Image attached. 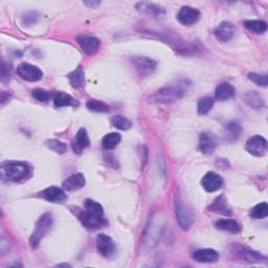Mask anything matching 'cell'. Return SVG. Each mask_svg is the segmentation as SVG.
<instances>
[{
    "mask_svg": "<svg viewBox=\"0 0 268 268\" xmlns=\"http://www.w3.org/2000/svg\"><path fill=\"white\" fill-rule=\"evenodd\" d=\"M189 83L185 81L179 82L174 85L166 86L162 89H159L154 94H152L149 97V103L151 104H171L176 102L177 100L186 93L187 88H189Z\"/></svg>",
    "mask_w": 268,
    "mask_h": 268,
    "instance_id": "6da1fadb",
    "label": "cell"
},
{
    "mask_svg": "<svg viewBox=\"0 0 268 268\" xmlns=\"http://www.w3.org/2000/svg\"><path fill=\"white\" fill-rule=\"evenodd\" d=\"M30 172L29 165L21 162H6L0 167V174L7 181H21L30 175Z\"/></svg>",
    "mask_w": 268,
    "mask_h": 268,
    "instance_id": "7a4b0ae2",
    "label": "cell"
},
{
    "mask_svg": "<svg viewBox=\"0 0 268 268\" xmlns=\"http://www.w3.org/2000/svg\"><path fill=\"white\" fill-rule=\"evenodd\" d=\"M51 224H52V218L50 214L46 213L39 218V220L37 221V224H36L34 233L32 234L30 238L31 247L36 248L40 244L41 240L45 237L46 234L49 231Z\"/></svg>",
    "mask_w": 268,
    "mask_h": 268,
    "instance_id": "3957f363",
    "label": "cell"
},
{
    "mask_svg": "<svg viewBox=\"0 0 268 268\" xmlns=\"http://www.w3.org/2000/svg\"><path fill=\"white\" fill-rule=\"evenodd\" d=\"M175 214L178 223H179L182 229H189L194 224V214L192 213V211L187 210L185 205H183L179 195H177V197H175Z\"/></svg>",
    "mask_w": 268,
    "mask_h": 268,
    "instance_id": "277c9868",
    "label": "cell"
},
{
    "mask_svg": "<svg viewBox=\"0 0 268 268\" xmlns=\"http://www.w3.org/2000/svg\"><path fill=\"white\" fill-rule=\"evenodd\" d=\"M131 62L140 77H148L153 74L157 65L154 60L147 57H134L131 59Z\"/></svg>",
    "mask_w": 268,
    "mask_h": 268,
    "instance_id": "5b68a950",
    "label": "cell"
},
{
    "mask_svg": "<svg viewBox=\"0 0 268 268\" xmlns=\"http://www.w3.org/2000/svg\"><path fill=\"white\" fill-rule=\"evenodd\" d=\"M17 74L21 79L29 82H37L42 79V70L30 63H22L17 68Z\"/></svg>",
    "mask_w": 268,
    "mask_h": 268,
    "instance_id": "8992f818",
    "label": "cell"
},
{
    "mask_svg": "<svg viewBox=\"0 0 268 268\" xmlns=\"http://www.w3.org/2000/svg\"><path fill=\"white\" fill-rule=\"evenodd\" d=\"M245 149L249 154L261 157L267 152V140L260 135H255L246 141Z\"/></svg>",
    "mask_w": 268,
    "mask_h": 268,
    "instance_id": "52a82bcc",
    "label": "cell"
},
{
    "mask_svg": "<svg viewBox=\"0 0 268 268\" xmlns=\"http://www.w3.org/2000/svg\"><path fill=\"white\" fill-rule=\"evenodd\" d=\"M79 218L81 220L82 224L89 229H100L102 227H105L107 223H108L104 216L93 215V214H90L86 211L80 214Z\"/></svg>",
    "mask_w": 268,
    "mask_h": 268,
    "instance_id": "ba28073f",
    "label": "cell"
},
{
    "mask_svg": "<svg viewBox=\"0 0 268 268\" xmlns=\"http://www.w3.org/2000/svg\"><path fill=\"white\" fill-rule=\"evenodd\" d=\"M77 40H78L79 45L81 46L83 51L88 56L95 55L101 45L100 40L95 37H92V36H86V35L79 36Z\"/></svg>",
    "mask_w": 268,
    "mask_h": 268,
    "instance_id": "9c48e42d",
    "label": "cell"
},
{
    "mask_svg": "<svg viewBox=\"0 0 268 268\" xmlns=\"http://www.w3.org/2000/svg\"><path fill=\"white\" fill-rule=\"evenodd\" d=\"M200 12L191 6H182L177 14V20L183 25H193L199 20Z\"/></svg>",
    "mask_w": 268,
    "mask_h": 268,
    "instance_id": "30bf717a",
    "label": "cell"
},
{
    "mask_svg": "<svg viewBox=\"0 0 268 268\" xmlns=\"http://www.w3.org/2000/svg\"><path fill=\"white\" fill-rule=\"evenodd\" d=\"M235 34H236L235 25L228 21L221 22L217 28L214 30V35H215V37L221 42H227L231 40Z\"/></svg>",
    "mask_w": 268,
    "mask_h": 268,
    "instance_id": "8fae6325",
    "label": "cell"
},
{
    "mask_svg": "<svg viewBox=\"0 0 268 268\" xmlns=\"http://www.w3.org/2000/svg\"><path fill=\"white\" fill-rule=\"evenodd\" d=\"M96 247L99 253L105 258L112 257L115 252V245L112 239L105 234H101L97 236Z\"/></svg>",
    "mask_w": 268,
    "mask_h": 268,
    "instance_id": "7c38bea8",
    "label": "cell"
},
{
    "mask_svg": "<svg viewBox=\"0 0 268 268\" xmlns=\"http://www.w3.org/2000/svg\"><path fill=\"white\" fill-rule=\"evenodd\" d=\"M218 147V139L212 133L203 132L199 136V150L203 154H212Z\"/></svg>",
    "mask_w": 268,
    "mask_h": 268,
    "instance_id": "4fadbf2b",
    "label": "cell"
},
{
    "mask_svg": "<svg viewBox=\"0 0 268 268\" xmlns=\"http://www.w3.org/2000/svg\"><path fill=\"white\" fill-rule=\"evenodd\" d=\"M201 184L203 186V189L209 192L213 193L216 192L221 189V186L223 184V180L221 176H219L215 172H209L205 174L201 180Z\"/></svg>",
    "mask_w": 268,
    "mask_h": 268,
    "instance_id": "5bb4252c",
    "label": "cell"
},
{
    "mask_svg": "<svg viewBox=\"0 0 268 268\" xmlns=\"http://www.w3.org/2000/svg\"><path fill=\"white\" fill-rule=\"evenodd\" d=\"M234 253L239 256L244 261L249 263H262L266 262V258L259 253L243 246H237L234 249Z\"/></svg>",
    "mask_w": 268,
    "mask_h": 268,
    "instance_id": "9a60e30c",
    "label": "cell"
},
{
    "mask_svg": "<svg viewBox=\"0 0 268 268\" xmlns=\"http://www.w3.org/2000/svg\"><path fill=\"white\" fill-rule=\"evenodd\" d=\"M41 196L46 201L51 203H63L67 199L65 192L57 186L47 187L41 192Z\"/></svg>",
    "mask_w": 268,
    "mask_h": 268,
    "instance_id": "2e32d148",
    "label": "cell"
},
{
    "mask_svg": "<svg viewBox=\"0 0 268 268\" xmlns=\"http://www.w3.org/2000/svg\"><path fill=\"white\" fill-rule=\"evenodd\" d=\"M219 254L215 249L203 248L194 252L193 259L196 262L199 263H215L219 260Z\"/></svg>",
    "mask_w": 268,
    "mask_h": 268,
    "instance_id": "e0dca14e",
    "label": "cell"
},
{
    "mask_svg": "<svg viewBox=\"0 0 268 268\" xmlns=\"http://www.w3.org/2000/svg\"><path fill=\"white\" fill-rule=\"evenodd\" d=\"M89 145H90V139H89L87 131L83 128L80 129L73 139V142H71L74 152L77 154L82 153V151Z\"/></svg>",
    "mask_w": 268,
    "mask_h": 268,
    "instance_id": "ac0fdd59",
    "label": "cell"
},
{
    "mask_svg": "<svg viewBox=\"0 0 268 268\" xmlns=\"http://www.w3.org/2000/svg\"><path fill=\"white\" fill-rule=\"evenodd\" d=\"M136 8L139 13L148 16L162 17L166 14V11L163 6L152 2H138L136 4Z\"/></svg>",
    "mask_w": 268,
    "mask_h": 268,
    "instance_id": "d6986e66",
    "label": "cell"
},
{
    "mask_svg": "<svg viewBox=\"0 0 268 268\" xmlns=\"http://www.w3.org/2000/svg\"><path fill=\"white\" fill-rule=\"evenodd\" d=\"M85 185V177L81 173L70 175L63 182V189L67 192H73L81 189Z\"/></svg>",
    "mask_w": 268,
    "mask_h": 268,
    "instance_id": "ffe728a7",
    "label": "cell"
},
{
    "mask_svg": "<svg viewBox=\"0 0 268 268\" xmlns=\"http://www.w3.org/2000/svg\"><path fill=\"white\" fill-rule=\"evenodd\" d=\"M235 87L229 83H221L217 86L215 91V97L218 101H226L235 96Z\"/></svg>",
    "mask_w": 268,
    "mask_h": 268,
    "instance_id": "44dd1931",
    "label": "cell"
},
{
    "mask_svg": "<svg viewBox=\"0 0 268 268\" xmlns=\"http://www.w3.org/2000/svg\"><path fill=\"white\" fill-rule=\"evenodd\" d=\"M210 211L222 214V215H230L231 210L227 203V200L224 198V196H219V197L214 201L209 208Z\"/></svg>",
    "mask_w": 268,
    "mask_h": 268,
    "instance_id": "7402d4cb",
    "label": "cell"
},
{
    "mask_svg": "<svg viewBox=\"0 0 268 268\" xmlns=\"http://www.w3.org/2000/svg\"><path fill=\"white\" fill-rule=\"evenodd\" d=\"M53 104H55V106L58 107V108H60V107L76 106L78 105V102L71 95L59 91L53 94Z\"/></svg>",
    "mask_w": 268,
    "mask_h": 268,
    "instance_id": "603a6c76",
    "label": "cell"
},
{
    "mask_svg": "<svg viewBox=\"0 0 268 268\" xmlns=\"http://www.w3.org/2000/svg\"><path fill=\"white\" fill-rule=\"evenodd\" d=\"M241 132H242L241 125L235 121L230 122L225 126V139L229 142H234L239 138Z\"/></svg>",
    "mask_w": 268,
    "mask_h": 268,
    "instance_id": "cb8c5ba5",
    "label": "cell"
},
{
    "mask_svg": "<svg viewBox=\"0 0 268 268\" xmlns=\"http://www.w3.org/2000/svg\"><path fill=\"white\" fill-rule=\"evenodd\" d=\"M216 227L220 230L229 231V233L237 234L240 231L239 223L234 219H221L216 222Z\"/></svg>",
    "mask_w": 268,
    "mask_h": 268,
    "instance_id": "d4e9b609",
    "label": "cell"
},
{
    "mask_svg": "<svg viewBox=\"0 0 268 268\" xmlns=\"http://www.w3.org/2000/svg\"><path fill=\"white\" fill-rule=\"evenodd\" d=\"M68 79H69V82L73 87H75V88L82 87L85 83L83 67L81 65L77 67V69H75L73 73H70L68 75Z\"/></svg>",
    "mask_w": 268,
    "mask_h": 268,
    "instance_id": "484cf974",
    "label": "cell"
},
{
    "mask_svg": "<svg viewBox=\"0 0 268 268\" xmlns=\"http://www.w3.org/2000/svg\"><path fill=\"white\" fill-rule=\"evenodd\" d=\"M121 139H122L121 134H119L117 132L108 133L103 137L102 145H103L104 149H106V150H112L120 144Z\"/></svg>",
    "mask_w": 268,
    "mask_h": 268,
    "instance_id": "4316f807",
    "label": "cell"
},
{
    "mask_svg": "<svg viewBox=\"0 0 268 268\" xmlns=\"http://www.w3.org/2000/svg\"><path fill=\"white\" fill-rule=\"evenodd\" d=\"M244 25L248 31L256 34H263L267 30V23L263 20H246Z\"/></svg>",
    "mask_w": 268,
    "mask_h": 268,
    "instance_id": "83f0119b",
    "label": "cell"
},
{
    "mask_svg": "<svg viewBox=\"0 0 268 268\" xmlns=\"http://www.w3.org/2000/svg\"><path fill=\"white\" fill-rule=\"evenodd\" d=\"M244 99H245V102L251 106L253 107V108L255 109H259V108H262V107L264 106V101L262 97L259 95L256 91H251V92H248L245 96H244Z\"/></svg>",
    "mask_w": 268,
    "mask_h": 268,
    "instance_id": "f1b7e54d",
    "label": "cell"
},
{
    "mask_svg": "<svg viewBox=\"0 0 268 268\" xmlns=\"http://www.w3.org/2000/svg\"><path fill=\"white\" fill-rule=\"evenodd\" d=\"M85 211L93 214V215H97V216H104V210L103 207L99 203L92 199H86L85 201Z\"/></svg>",
    "mask_w": 268,
    "mask_h": 268,
    "instance_id": "f546056e",
    "label": "cell"
},
{
    "mask_svg": "<svg viewBox=\"0 0 268 268\" xmlns=\"http://www.w3.org/2000/svg\"><path fill=\"white\" fill-rule=\"evenodd\" d=\"M268 215V205L266 202L257 204L251 211V216L255 219H264Z\"/></svg>",
    "mask_w": 268,
    "mask_h": 268,
    "instance_id": "4dcf8cb0",
    "label": "cell"
},
{
    "mask_svg": "<svg viewBox=\"0 0 268 268\" xmlns=\"http://www.w3.org/2000/svg\"><path fill=\"white\" fill-rule=\"evenodd\" d=\"M87 108L93 112H108L109 106L99 100H89L86 104Z\"/></svg>",
    "mask_w": 268,
    "mask_h": 268,
    "instance_id": "1f68e13d",
    "label": "cell"
},
{
    "mask_svg": "<svg viewBox=\"0 0 268 268\" xmlns=\"http://www.w3.org/2000/svg\"><path fill=\"white\" fill-rule=\"evenodd\" d=\"M45 145L48 149H50L53 152H56V153L58 154H63L67 150L66 145L64 144V142H62L57 139H48L45 141Z\"/></svg>",
    "mask_w": 268,
    "mask_h": 268,
    "instance_id": "d6a6232c",
    "label": "cell"
},
{
    "mask_svg": "<svg viewBox=\"0 0 268 268\" xmlns=\"http://www.w3.org/2000/svg\"><path fill=\"white\" fill-rule=\"evenodd\" d=\"M112 125L120 130H128L131 128L132 123L127 118L123 117V115H115L112 119Z\"/></svg>",
    "mask_w": 268,
    "mask_h": 268,
    "instance_id": "836d02e7",
    "label": "cell"
},
{
    "mask_svg": "<svg viewBox=\"0 0 268 268\" xmlns=\"http://www.w3.org/2000/svg\"><path fill=\"white\" fill-rule=\"evenodd\" d=\"M214 105V100L211 96H204L198 102V113L199 114H207Z\"/></svg>",
    "mask_w": 268,
    "mask_h": 268,
    "instance_id": "e575fe53",
    "label": "cell"
},
{
    "mask_svg": "<svg viewBox=\"0 0 268 268\" xmlns=\"http://www.w3.org/2000/svg\"><path fill=\"white\" fill-rule=\"evenodd\" d=\"M248 79L253 81L254 83H256L259 86H263L266 87L268 84V78L267 75H259V74H255V73H251L248 74Z\"/></svg>",
    "mask_w": 268,
    "mask_h": 268,
    "instance_id": "d590c367",
    "label": "cell"
},
{
    "mask_svg": "<svg viewBox=\"0 0 268 268\" xmlns=\"http://www.w3.org/2000/svg\"><path fill=\"white\" fill-rule=\"evenodd\" d=\"M38 18H39V15L36 12H26L25 14H23L21 16V23L23 25L30 26V25L37 22Z\"/></svg>",
    "mask_w": 268,
    "mask_h": 268,
    "instance_id": "8d00e7d4",
    "label": "cell"
},
{
    "mask_svg": "<svg viewBox=\"0 0 268 268\" xmlns=\"http://www.w3.org/2000/svg\"><path fill=\"white\" fill-rule=\"evenodd\" d=\"M33 96L35 97L36 100H38L40 102H46L48 101L50 97L52 96L50 92L44 90V89H35V90H33Z\"/></svg>",
    "mask_w": 268,
    "mask_h": 268,
    "instance_id": "74e56055",
    "label": "cell"
},
{
    "mask_svg": "<svg viewBox=\"0 0 268 268\" xmlns=\"http://www.w3.org/2000/svg\"><path fill=\"white\" fill-rule=\"evenodd\" d=\"M86 5H89V6H90V7H96L97 5H99L101 2L100 1H86V2H84Z\"/></svg>",
    "mask_w": 268,
    "mask_h": 268,
    "instance_id": "f35d334b",
    "label": "cell"
}]
</instances>
